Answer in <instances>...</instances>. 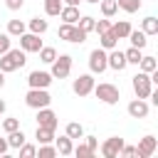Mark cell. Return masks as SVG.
Segmentation results:
<instances>
[{
	"instance_id": "cell-40",
	"label": "cell",
	"mask_w": 158,
	"mask_h": 158,
	"mask_svg": "<svg viewBox=\"0 0 158 158\" xmlns=\"http://www.w3.org/2000/svg\"><path fill=\"white\" fill-rule=\"evenodd\" d=\"M118 156H123V158H133L136 156V146H121V151H118Z\"/></svg>"
},
{
	"instance_id": "cell-43",
	"label": "cell",
	"mask_w": 158,
	"mask_h": 158,
	"mask_svg": "<svg viewBox=\"0 0 158 158\" xmlns=\"http://www.w3.org/2000/svg\"><path fill=\"white\" fill-rule=\"evenodd\" d=\"M10 151V146H7V138H0V156H5Z\"/></svg>"
},
{
	"instance_id": "cell-4",
	"label": "cell",
	"mask_w": 158,
	"mask_h": 158,
	"mask_svg": "<svg viewBox=\"0 0 158 158\" xmlns=\"http://www.w3.org/2000/svg\"><path fill=\"white\" fill-rule=\"evenodd\" d=\"M57 35H59V40H64V42H74V44H81V42L86 40V32H81L77 25H69V22H62L59 30H57Z\"/></svg>"
},
{
	"instance_id": "cell-11",
	"label": "cell",
	"mask_w": 158,
	"mask_h": 158,
	"mask_svg": "<svg viewBox=\"0 0 158 158\" xmlns=\"http://www.w3.org/2000/svg\"><path fill=\"white\" fill-rule=\"evenodd\" d=\"M37 126H44V128H54L57 131L59 118H57V114L49 106H44V109H37Z\"/></svg>"
},
{
	"instance_id": "cell-19",
	"label": "cell",
	"mask_w": 158,
	"mask_h": 158,
	"mask_svg": "<svg viewBox=\"0 0 158 158\" xmlns=\"http://www.w3.org/2000/svg\"><path fill=\"white\" fill-rule=\"evenodd\" d=\"M99 42H101V49H114L116 44H118V37L114 35V30L109 27L106 32H101L99 35Z\"/></svg>"
},
{
	"instance_id": "cell-7",
	"label": "cell",
	"mask_w": 158,
	"mask_h": 158,
	"mask_svg": "<svg viewBox=\"0 0 158 158\" xmlns=\"http://www.w3.org/2000/svg\"><path fill=\"white\" fill-rule=\"evenodd\" d=\"M89 69H91V74H101V72L109 69V64H106V49L96 47V49L89 52Z\"/></svg>"
},
{
	"instance_id": "cell-6",
	"label": "cell",
	"mask_w": 158,
	"mask_h": 158,
	"mask_svg": "<svg viewBox=\"0 0 158 158\" xmlns=\"http://www.w3.org/2000/svg\"><path fill=\"white\" fill-rule=\"evenodd\" d=\"M69 72H72V57L69 54H59V57H54V62H52V79H67L69 77Z\"/></svg>"
},
{
	"instance_id": "cell-14",
	"label": "cell",
	"mask_w": 158,
	"mask_h": 158,
	"mask_svg": "<svg viewBox=\"0 0 158 158\" xmlns=\"http://www.w3.org/2000/svg\"><path fill=\"white\" fill-rule=\"evenodd\" d=\"M126 111H128V116H131V118H146L151 109H148L146 99H133V101H128Z\"/></svg>"
},
{
	"instance_id": "cell-35",
	"label": "cell",
	"mask_w": 158,
	"mask_h": 158,
	"mask_svg": "<svg viewBox=\"0 0 158 158\" xmlns=\"http://www.w3.org/2000/svg\"><path fill=\"white\" fill-rule=\"evenodd\" d=\"M0 128H2L5 133H10V131H15V128H20V118H15V116H10V118H2V123H0Z\"/></svg>"
},
{
	"instance_id": "cell-21",
	"label": "cell",
	"mask_w": 158,
	"mask_h": 158,
	"mask_svg": "<svg viewBox=\"0 0 158 158\" xmlns=\"http://www.w3.org/2000/svg\"><path fill=\"white\" fill-rule=\"evenodd\" d=\"M25 141H27V136H25L22 128H15V131L7 133V146H10V148H20Z\"/></svg>"
},
{
	"instance_id": "cell-45",
	"label": "cell",
	"mask_w": 158,
	"mask_h": 158,
	"mask_svg": "<svg viewBox=\"0 0 158 158\" xmlns=\"http://www.w3.org/2000/svg\"><path fill=\"white\" fill-rule=\"evenodd\" d=\"M5 109H7V104H5L2 99H0V114H5Z\"/></svg>"
},
{
	"instance_id": "cell-24",
	"label": "cell",
	"mask_w": 158,
	"mask_h": 158,
	"mask_svg": "<svg viewBox=\"0 0 158 158\" xmlns=\"http://www.w3.org/2000/svg\"><path fill=\"white\" fill-rule=\"evenodd\" d=\"M35 138H37V143H52V141H54V128L37 126V131H35Z\"/></svg>"
},
{
	"instance_id": "cell-23",
	"label": "cell",
	"mask_w": 158,
	"mask_h": 158,
	"mask_svg": "<svg viewBox=\"0 0 158 158\" xmlns=\"http://www.w3.org/2000/svg\"><path fill=\"white\" fill-rule=\"evenodd\" d=\"M141 30L148 35V37H153V35H158V20L153 17V15H148V17H143V22H141Z\"/></svg>"
},
{
	"instance_id": "cell-16",
	"label": "cell",
	"mask_w": 158,
	"mask_h": 158,
	"mask_svg": "<svg viewBox=\"0 0 158 158\" xmlns=\"http://www.w3.org/2000/svg\"><path fill=\"white\" fill-rule=\"evenodd\" d=\"M54 148H57V156H72V148H74V143H72V138L64 133V136L54 138Z\"/></svg>"
},
{
	"instance_id": "cell-37",
	"label": "cell",
	"mask_w": 158,
	"mask_h": 158,
	"mask_svg": "<svg viewBox=\"0 0 158 158\" xmlns=\"http://www.w3.org/2000/svg\"><path fill=\"white\" fill-rule=\"evenodd\" d=\"M72 153H74L77 158H89V156H94V153H91V148H89L86 143H79L77 148H72Z\"/></svg>"
},
{
	"instance_id": "cell-25",
	"label": "cell",
	"mask_w": 158,
	"mask_h": 158,
	"mask_svg": "<svg viewBox=\"0 0 158 158\" xmlns=\"http://www.w3.org/2000/svg\"><path fill=\"white\" fill-rule=\"evenodd\" d=\"M22 32H27V25H25L22 20H10V22H7V35H10V37H20Z\"/></svg>"
},
{
	"instance_id": "cell-27",
	"label": "cell",
	"mask_w": 158,
	"mask_h": 158,
	"mask_svg": "<svg viewBox=\"0 0 158 158\" xmlns=\"http://www.w3.org/2000/svg\"><path fill=\"white\" fill-rule=\"evenodd\" d=\"M94 22H96V20H94L91 15H79L77 27H79L81 32H86V35H89V32H94Z\"/></svg>"
},
{
	"instance_id": "cell-39",
	"label": "cell",
	"mask_w": 158,
	"mask_h": 158,
	"mask_svg": "<svg viewBox=\"0 0 158 158\" xmlns=\"http://www.w3.org/2000/svg\"><path fill=\"white\" fill-rule=\"evenodd\" d=\"M10 49V35L7 32H0V54H5Z\"/></svg>"
},
{
	"instance_id": "cell-41",
	"label": "cell",
	"mask_w": 158,
	"mask_h": 158,
	"mask_svg": "<svg viewBox=\"0 0 158 158\" xmlns=\"http://www.w3.org/2000/svg\"><path fill=\"white\" fill-rule=\"evenodd\" d=\"M25 5V0H5V7L7 10H20Z\"/></svg>"
},
{
	"instance_id": "cell-12",
	"label": "cell",
	"mask_w": 158,
	"mask_h": 158,
	"mask_svg": "<svg viewBox=\"0 0 158 158\" xmlns=\"http://www.w3.org/2000/svg\"><path fill=\"white\" fill-rule=\"evenodd\" d=\"M121 146H123V138H118V136H111V138H106L104 143H101V156L104 158H118V151H121Z\"/></svg>"
},
{
	"instance_id": "cell-28",
	"label": "cell",
	"mask_w": 158,
	"mask_h": 158,
	"mask_svg": "<svg viewBox=\"0 0 158 158\" xmlns=\"http://www.w3.org/2000/svg\"><path fill=\"white\" fill-rule=\"evenodd\" d=\"M99 5H101V15H104V17H114V15L118 12L116 0H99Z\"/></svg>"
},
{
	"instance_id": "cell-15",
	"label": "cell",
	"mask_w": 158,
	"mask_h": 158,
	"mask_svg": "<svg viewBox=\"0 0 158 158\" xmlns=\"http://www.w3.org/2000/svg\"><path fill=\"white\" fill-rule=\"evenodd\" d=\"M106 64H109V67H111L114 72H123L128 62H126V57H123V52L114 47V49H111V52L106 54Z\"/></svg>"
},
{
	"instance_id": "cell-33",
	"label": "cell",
	"mask_w": 158,
	"mask_h": 158,
	"mask_svg": "<svg viewBox=\"0 0 158 158\" xmlns=\"http://www.w3.org/2000/svg\"><path fill=\"white\" fill-rule=\"evenodd\" d=\"M54 57H57V49H54V47H42V49H40V59H42L44 64H52Z\"/></svg>"
},
{
	"instance_id": "cell-46",
	"label": "cell",
	"mask_w": 158,
	"mask_h": 158,
	"mask_svg": "<svg viewBox=\"0 0 158 158\" xmlns=\"http://www.w3.org/2000/svg\"><path fill=\"white\" fill-rule=\"evenodd\" d=\"M5 86V72H0V89Z\"/></svg>"
},
{
	"instance_id": "cell-32",
	"label": "cell",
	"mask_w": 158,
	"mask_h": 158,
	"mask_svg": "<svg viewBox=\"0 0 158 158\" xmlns=\"http://www.w3.org/2000/svg\"><path fill=\"white\" fill-rule=\"evenodd\" d=\"M62 0H44V12L49 15V17H57L59 15V10H62Z\"/></svg>"
},
{
	"instance_id": "cell-22",
	"label": "cell",
	"mask_w": 158,
	"mask_h": 158,
	"mask_svg": "<svg viewBox=\"0 0 158 158\" xmlns=\"http://www.w3.org/2000/svg\"><path fill=\"white\" fill-rule=\"evenodd\" d=\"M64 133H67L72 141H79V138H84V126H81L79 121H72V123H67Z\"/></svg>"
},
{
	"instance_id": "cell-29",
	"label": "cell",
	"mask_w": 158,
	"mask_h": 158,
	"mask_svg": "<svg viewBox=\"0 0 158 158\" xmlns=\"http://www.w3.org/2000/svg\"><path fill=\"white\" fill-rule=\"evenodd\" d=\"M123 57H126V62H128V64H136V67H138V62H141L143 52H141L138 47H133V44H131V47H128V49L123 52Z\"/></svg>"
},
{
	"instance_id": "cell-2",
	"label": "cell",
	"mask_w": 158,
	"mask_h": 158,
	"mask_svg": "<svg viewBox=\"0 0 158 158\" xmlns=\"http://www.w3.org/2000/svg\"><path fill=\"white\" fill-rule=\"evenodd\" d=\"M91 91L96 94V99H99V101H104V104H109V106L118 104V99H121V91H118V86H114V84H109V81L94 84V89H91Z\"/></svg>"
},
{
	"instance_id": "cell-42",
	"label": "cell",
	"mask_w": 158,
	"mask_h": 158,
	"mask_svg": "<svg viewBox=\"0 0 158 158\" xmlns=\"http://www.w3.org/2000/svg\"><path fill=\"white\" fill-rule=\"evenodd\" d=\"M86 138V146L91 148V153H96V148H99V141H96V136H84Z\"/></svg>"
},
{
	"instance_id": "cell-8",
	"label": "cell",
	"mask_w": 158,
	"mask_h": 158,
	"mask_svg": "<svg viewBox=\"0 0 158 158\" xmlns=\"http://www.w3.org/2000/svg\"><path fill=\"white\" fill-rule=\"evenodd\" d=\"M72 89L77 96H89L91 89H94V77L91 74H79L74 81H72Z\"/></svg>"
},
{
	"instance_id": "cell-17",
	"label": "cell",
	"mask_w": 158,
	"mask_h": 158,
	"mask_svg": "<svg viewBox=\"0 0 158 158\" xmlns=\"http://www.w3.org/2000/svg\"><path fill=\"white\" fill-rule=\"evenodd\" d=\"M59 17H62L64 22H69V25H77V20H79V7H74V5H62Z\"/></svg>"
},
{
	"instance_id": "cell-26",
	"label": "cell",
	"mask_w": 158,
	"mask_h": 158,
	"mask_svg": "<svg viewBox=\"0 0 158 158\" xmlns=\"http://www.w3.org/2000/svg\"><path fill=\"white\" fill-rule=\"evenodd\" d=\"M27 27H30V32H35V35H44V32H47V20L32 17V20L27 22Z\"/></svg>"
},
{
	"instance_id": "cell-47",
	"label": "cell",
	"mask_w": 158,
	"mask_h": 158,
	"mask_svg": "<svg viewBox=\"0 0 158 158\" xmlns=\"http://www.w3.org/2000/svg\"><path fill=\"white\" fill-rule=\"evenodd\" d=\"M86 2H91V5H99V0H86Z\"/></svg>"
},
{
	"instance_id": "cell-38",
	"label": "cell",
	"mask_w": 158,
	"mask_h": 158,
	"mask_svg": "<svg viewBox=\"0 0 158 158\" xmlns=\"http://www.w3.org/2000/svg\"><path fill=\"white\" fill-rule=\"evenodd\" d=\"M109 27H111V20H109V17H106V20H96V22H94V32H96V35L106 32Z\"/></svg>"
},
{
	"instance_id": "cell-31",
	"label": "cell",
	"mask_w": 158,
	"mask_h": 158,
	"mask_svg": "<svg viewBox=\"0 0 158 158\" xmlns=\"http://www.w3.org/2000/svg\"><path fill=\"white\" fill-rule=\"evenodd\" d=\"M138 67H141V72L151 74V72H156V69H158V62H156V57H141Z\"/></svg>"
},
{
	"instance_id": "cell-30",
	"label": "cell",
	"mask_w": 158,
	"mask_h": 158,
	"mask_svg": "<svg viewBox=\"0 0 158 158\" xmlns=\"http://www.w3.org/2000/svg\"><path fill=\"white\" fill-rule=\"evenodd\" d=\"M116 5H118V10H123V12H138V7H141V0H116Z\"/></svg>"
},
{
	"instance_id": "cell-44",
	"label": "cell",
	"mask_w": 158,
	"mask_h": 158,
	"mask_svg": "<svg viewBox=\"0 0 158 158\" xmlns=\"http://www.w3.org/2000/svg\"><path fill=\"white\" fill-rule=\"evenodd\" d=\"M62 2H64V5H74V7H79L81 0H62Z\"/></svg>"
},
{
	"instance_id": "cell-3",
	"label": "cell",
	"mask_w": 158,
	"mask_h": 158,
	"mask_svg": "<svg viewBox=\"0 0 158 158\" xmlns=\"http://www.w3.org/2000/svg\"><path fill=\"white\" fill-rule=\"evenodd\" d=\"M25 104L30 106V109H44V106H49L52 104V96H49V91L47 89H30L27 94H25Z\"/></svg>"
},
{
	"instance_id": "cell-18",
	"label": "cell",
	"mask_w": 158,
	"mask_h": 158,
	"mask_svg": "<svg viewBox=\"0 0 158 158\" xmlns=\"http://www.w3.org/2000/svg\"><path fill=\"white\" fill-rule=\"evenodd\" d=\"M111 30H114V35H116L118 40H126V37H128V32H131L133 27H131V22H128V20H118V22H111Z\"/></svg>"
},
{
	"instance_id": "cell-34",
	"label": "cell",
	"mask_w": 158,
	"mask_h": 158,
	"mask_svg": "<svg viewBox=\"0 0 158 158\" xmlns=\"http://www.w3.org/2000/svg\"><path fill=\"white\" fill-rule=\"evenodd\" d=\"M37 156H40V158H54V156H57V148H54V146H49V143H40Z\"/></svg>"
},
{
	"instance_id": "cell-13",
	"label": "cell",
	"mask_w": 158,
	"mask_h": 158,
	"mask_svg": "<svg viewBox=\"0 0 158 158\" xmlns=\"http://www.w3.org/2000/svg\"><path fill=\"white\" fill-rule=\"evenodd\" d=\"M20 49H25V52H40V49H42L40 35H35V32H22V35H20Z\"/></svg>"
},
{
	"instance_id": "cell-10",
	"label": "cell",
	"mask_w": 158,
	"mask_h": 158,
	"mask_svg": "<svg viewBox=\"0 0 158 158\" xmlns=\"http://www.w3.org/2000/svg\"><path fill=\"white\" fill-rule=\"evenodd\" d=\"M27 84H30V89H47V86L52 84V74H49V72H40V69H35V72H30Z\"/></svg>"
},
{
	"instance_id": "cell-1",
	"label": "cell",
	"mask_w": 158,
	"mask_h": 158,
	"mask_svg": "<svg viewBox=\"0 0 158 158\" xmlns=\"http://www.w3.org/2000/svg\"><path fill=\"white\" fill-rule=\"evenodd\" d=\"M25 62H27V52L25 49H20V47L17 49H7L5 54H0V72L10 74V72L25 67Z\"/></svg>"
},
{
	"instance_id": "cell-9",
	"label": "cell",
	"mask_w": 158,
	"mask_h": 158,
	"mask_svg": "<svg viewBox=\"0 0 158 158\" xmlns=\"http://www.w3.org/2000/svg\"><path fill=\"white\" fill-rule=\"evenodd\" d=\"M156 148H158V138L156 136H143L141 141H138V146H136V156L138 158H151L153 153H156Z\"/></svg>"
},
{
	"instance_id": "cell-36",
	"label": "cell",
	"mask_w": 158,
	"mask_h": 158,
	"mask_svg": "<svg viewBox=\"0 0 158 158\" xmlns=\"http://www.w3.org/2000/svg\"><path fill=\"white\" fill-rule=\"evenodd\" d=\"M17 151H20V158H35V156H37V148H35L32 143H27V141H25Z\"/></svg>"
},
{
	"instance_id": "cell-5",
	"label": "cell",
	"mask_w": 158,
	"mask_h": 158,
	"mask_svg": "<svg viewBox=\"0 0 158 158\" xmlns=\"http://www.w3.org/2000/svg\"><path fill=\"white\" fill-rule=\"evenodd\" d=\"M131 84H133L136 99H148V94H151V89H153L151 74H146V72H138V74H136V77L131 79Z\"/></svg>"
},
{
	"instance_id": "cell-20",
	"label": "cell",
	"mask_w": 158,
	"mask_h": 158,
	"mask_svg": "<svg viewBox=\"0 0 158 158\" xmlns=\"http://www.w3.org/2000/svg\"><path fill=\"white\" fill-rule=\"evenodd\" d=\"M126 40H131V44H133V47H138V49H143V47L148 44V35H146L143 30H131Z\"/></svg>"
}]
</instances>
